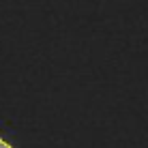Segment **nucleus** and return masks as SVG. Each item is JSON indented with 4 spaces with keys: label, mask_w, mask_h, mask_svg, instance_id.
<instances>
[{
    "label": "nucleus",
    "mask_w": 148,
    "mask_h": 148,
    "mask_svg": "<svg viewBox=\"0 0 148 148\" xmlns=\"http://www.w3.org/2000/svg\"><path fill=\"white\" fill-rule=\"evenodd\" d=\"M0 148H13V146H11V144H9V142H4V140H2V137H0Z\"/></svg>",
    "instance_id": "1"
}]
</instances>
